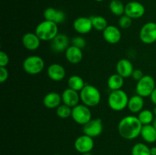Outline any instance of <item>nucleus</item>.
Wrapping results in <instances>:
<instances>
[{"label":"nucleus","mask_w":156,"mask_h":155,"mask_svg":"<svg viewBox=\"0 0 156 155\" xmlns=\"http://www.w3.org/2000/svg\"><path fill=\"white\" fill-rule=\"evenodd\" d=\"M143 106H144V100L143 97L136 94L129 97L127 107L131 112L139 113L143 109Z\"/></svg>","instance_id":"22"},{"label":"nucleus","mask_w":156,"mask_h":155,"mask_svg":"<svg viewBox=\"0 0 156 155\" xmlns=\"http://www.w3.org/2000/svg\"><path fill=\"white\" fill-rule=\"evenodd\" d=\"M103 37L108 43H118L122 37L121 31L116 26L108 25L103 31Z\"/></svg>","instance_id":"12"},{"label":"nucleus","mask_w":156,"mask_h":155,"mask_svg":"<svg viewBox=\"0 0 156 155\" xmlns=\"http://www.w3.org/2000/svg\"><path fill=\"white\" fill-rule=\"evenodd\" d=\"M90 18L92 23L93 28L98 31H104L108 26V21L104 17L96 15V16H91Z\"/></svg>","instance_id":"26"},{"label":"nucleus","mask_w":156,"mask_h":155,"mask_svg":"<svg viewBox=\"0 0 156 155\" xmlns=\"http://www.w3.org/2000/svg\"><path fill=\"white\" fill-rule=\"evenodd\" d=\"M71 117L77 124L84 126L91 119V111L83 103L78 104L73 108Z\"/></svg>","instance_id":"7"},{"label":"nucleus","mask_w":156,"mask_h":155,"mask_svg":"<svg viewBox=\"0 0 156 155\" xmlns=\"http://www.w3.org/2000/svg\"><path fill=\"white\" fill-rule=\"evenodd\" d=\"M82 155H91V153H90V152H88V153H82Z\"/></svg>","instance_id":"40"},{"label":"nucleus","mask_w":156,"mask_h":155,"mask_svg":"<svg viewBox=\"0 0 156 155\" xmlns=\"http://www.w3.org/2000/svg\"><path fill=\"white\" fill-rule=\"evenodd\" d=\"M155 89V79L151 75H144L140 81H137L136 91L138 95L144 97H150L152 93Z\"/></svg>","instance_id":"6"},{"label":"nucleus","mask_w":156,"mask_h":155,"mask_svg":"<svg viewBox=\"0 0 156 155\" xmlns=\"http://www.w3.org/2000/svg\"><path fill=\"white\" fill-rule=\"evenodd\" d=\"M152 112H153L154 115H156V106H155V107H154V109H153V111H152Z\"/></svg>","instance_id":"39"},{"label":"nucleus","mask_w":156,"mask_h":155,"mask_svg":"<svg viewBox=\"0 0 156 155\" xmlns=\"http://www.w3.org/2000/svg\"><path fill=\"white\" fill-rule=\"evenodd\" d=\"M80 100L83 104L88 107H94L100 103L101 95L96 87L91 84H86L79 92Z\"/></svg>","instance_id":"3"},{"label":"nucleus","mask_w":156,"mask_h":155,"mask_svg":"<svg viewBox=\"0 0 156 155\" xmlns=\"http://www.w3.org/2000/svg\"><path fill=\"white\" fill-rule=\"evenodd\" d=\"M129 99L127 94L122 89L111 91L108 96V106L112 110L120 112L127 107Z\"/></svg>","instance_id":"4"},{"label":"nucleus","mask_w":156,"mask_h":155,"mask_svg":"<svg viewBox=\"0 0 156 155\" xmlns=\"http://www.w3.org/2000/svg\"><path fill=\"white\" fill-rule=\"evenodd\" d=\"M69 44V40L66 34L58 33L56 37L51 40V49L53 52L61 53L66 51L68 49Z\"/></svg>","instance_id":"16"},{"label":"nucleus","mask_w":156,"mask_h":155,"mask_svg":"<svg viewBox=\"0 0 156 155\" xmlns=\"http://www.w3.org/2000/svg\"><path fill=\"white\" fill-rule=\"evenodd\" d=\"M116 70H117V74L122 76L123 78H126L132 76L134 68L130 61L126 59H122L117 62Z\"/></svg>","instance_id":"18"},{"label":"nucleus","mask_w":156,"mask_h":155,"mask_svg":"<svg viewBox=\"0 0 156 155\" xmlns=\"http://www.w3.org/2000/svg\"><path fill=\"white\" fill-rule=\"evenodd\" d=\"M44 19L47 21H53L59 24L63 22L66 19V15L62 11L57 10L54 8H47L44 12Z\"/></svg>","instance_id":"20"},{"label":"nucleus","mask_w":156,"mask_h":155,"mask_svg":"<svg viewBox=\"0 0 156 155\" xmlns=\"http://www.w3.org/2000/svg\"><path fill=\"white\" fill-rule=\"evenodd\" d=\"M140 38L145 44H152L156 42V23L145 24L140 31Z\"/></svg>","instance_id":"8"},{"label":"nucleus","mask_w":156,"mask_h":155,"mask_svg":"<svg viewBox=\"0 0 156 155\" xmlns=\"http://www.w3.org/2000/svg\"><path fill=\"white\" fill-rule=\"evenodd\" d=\"M95 1H97V2H102V1H104V0H95Z\"/></svg>","instance_id":"41"},{"label":"nucleus","mask_w":156,"mask_h":155,"mask_svg":"<svg viewBox=\"0 0 156 155\" xmlns=\"http://www.w3.org/2000/svg\"><path fill=\"white\" fill-rule=\"evenodd\" d=\"M132 155H151L150 148L143 143H137L133 147Z\"/></svg>","instance_id":"29"},{"label":"nucleus","mask_w":156,"mask_h":155,"mask_svg":"<svg viewBox=\"0 0 156 155\" xmlns=\"http://www.w3.org/2000/svg\"><path fill=\"white\" fill-rule=\"evenodd\" d=\"M151 155H156V147H152L150 148Z\"/></svg>","instance_id":"37"},{"label":"nucleus","mask_w":156,"mask_h":155,"mask_svg":"<svg viewBox=\"0 0 156 155\" xmlns=\"http://www.w3.org/2000/svg\"><path fill=\"white\" fill-rule=\"evenodd\" d=\"M61 96H62V103L67 105L71 108L77 106L79 104V100H81L79 92L69 88L64 90Z\"/></svg>","instance_id":"13"},{"label":"nucleus","mask_w":156,"mask_h":155,"mask_svg":"<svg viewBox=\"0 0 156 155\" xmlns=\"http://www.w3.org/2000/svg\"><path fill=\"white\" fill-rule=\"evenodd\" d=\"M58 24L53 21L44 20L37 24L35 32L38 37L43 41H51L58 34Z\"/></svg>","instance_id":"2"},{"label":"nucleus","mask_w":156,"mask_h":155,"mask_svg":"<svg viewBox=\"0 0 156 155\" xmlns=\"http://www.w3.org/2000/svg\"><path fill=\"white\" fill-rule=\"evenodd\" d=\"M47 75L53 81H60L66 77V70L62 65L53 63L47 68Z\"/></svg>","instance_id":"17"},{"label":"nucleus","mask_w":156,"mask_h":155,"mask_svg":"<svg viewBox=\"0 0 156 155\" xmlns=\"http://www.w3.org/2000/svg\"><path fill=\"white\" fill-rule=\"evenodd\" d=\"M72 110L73 108L62 103L56 108V115L61 119H67L72 115Z\"/></svg>","instance_id":"30"},{"label":"nucleus","mask_w":156,"mask_h":155,"mask_svg":"<svg viewBox=\"0 0 156 155\" xmlns=\"http://www.w3.org/2000/svg\"><path fill=\"white\" fill-rule=\"evenodd\" d=\"M140 135L147 143H154L156 141V129L152 124L143 126Z\"/></svg>","instance_id":"23"},{"label":"nucleus","mask_w":156,"mask_h":155,"mask_svg":"<svg viewBox=\"0 0 156 155\" xmlns=\"http://www.w3.org/2000/svg\"><path fill=\"white\" fill-rule=\"evenodd\" d=\"M132 18H130L129 17H128L127 15H123L122 16H120V19H119L118 24L119 26L121 29H127L132 24Z\"/></svg>","instance_id":"31"},{"label":"nucleus","mask_w":156,"mask_h":155,"mask_svg":"<svg viewBox=\"0 0 156 155\" xmlns=\"http://www.w3.org/2000/svg\"><path fill=\"white\" fill-rule=\"evenodd\" d=\"M94 145L93 138L86 135H82L78 137L74 143L76 150L81 153H88L93 149Z\"/></svg>","instance_id":"10"},{"label":"nucleus","mask_w":156,"mask_h":155,"mask_svg":"<svg viewBox=\"0 0 156 155\" xmlns=\"http://www.w3.org/2000/svg\"><path fill=\"white\" fill-rule=\"evenodd\" d=\"M124 84V78L119 74H111L108 79V86L111 91L120 90Z\"/></svg>","instance_id":"24"},{"label":"nucleus","mask_w":156,"mask_h":155,"mask_svg":"<svg viewBox=\"0 0 156 155\" xmlns=\"http://www.w3.org/2000/svg\"><path fill=\"white\" fill-rule=\"evenodd\" d=\"M9 78V71L6 67H0V82L4 83Z\"/></svg>","instance_id":"34"},{"label":"nucleus","mask_w":156,"mask_h":155,"mask_svg":"<svg viewBox=\"0 0 156 155\" xmlns=\"http://www.w3.org/2000/svg\"><path fill=\"white\" fill-rule=\"evenodd\" d=\"M143 124L137 116L127 115L119 122L118 132L120 136L126 140H133L141 134Z\"/></svg>","instance_id":"1"},{"label":"nucleus","mask_w":156,"mask_h":155,"mask_svg":"<svg viewBox=\"0 0 156 155\" xmlns=\"http://www.w3.org/2000/svg\"><path fill=\"white\" fill-rule=\"evenodd\" d=\"M154 113L152 111L149 110V109H143L140 111L138 114V119L143 126L145 125H150L152 124V122L154 121L155 118H154Z\"/></svg>","instance_id":"27"},{"label":"nucleus","mask_w":156,"mask_h":155,"mask_svg":"<svg viewBox=\"0 0 156 155\" xmlns=\"http://www.w3.org/2000/svg\"><path fill=\"white\" fill-rule=\"evenodd\" d=\"M9 62V56L4 51L0 52V67H6Z\"/></svg>","instance_id":"33"},{"label":"nucleus","mask_w":156,"mask_h":155,"mask_svg":"<svg viewBox=\"0 0 156 155\" xmlns=\"http://www.w3.org/2000/svg\"><path fill=\"white\" fill-rule=\"evenodd\" d=\"M109 9L116 16H122L125 13V6L120 0H113L109 5Z\"/></svg>","instance_id":"28"},{"label":"nucleus","mask_w":156,"mask_h":155,"mask_svg":"<svg viewBox=\"0 0 156 155\" xmlns=\"http://www.w3.org/2000/svg\"><path fill=\"white\" fill-rule=\"evenodd\" d=\"M75 30L79 34H86L93 29L91 18L86 17H79L73 22Z\"/></svg>","instance_id":"14"},{"label":"nucleus","mask_w":156,"mask_h":155,"mask_svg":"<svg viewBox=\"0 0 156 155\" xmlns=\"http://www.w3.org/2000/svg\"><path fill=\"white\" fill-rule=\"evenodd\" d=\"M41 39L38 37L35 33H26L23 35L21 42L25 49L30 51H34L40 47L41 45Z\"/></svg>","instance_id":"15"},{"label":"nucleus","mask_w":156,"mask_h":155,"mask_svg":"<svg viewBox=\"0 0 156 155\" xmlns=\"http://www.w3.org/2000/svg\"><path fill=\"white\" fill-rule=\"evenodd\" d=\"M152 126H154V128L156 129V118H155V119H154V121L152 122Z\"/></svg>","instance_id":"38"},{"label":"nucleus","mask_w":156,"mask_h":155,"mask_svg":"<svg viewBox=\"0 0 156 155\" xmlns=\"http://www.w3.org/2000/svg\"><path fill=\"white\" fill-rule=\"evenodd\" d=\"M71 43L73 46L78 47V48L81 49V50L85 48V46H86V40H85V38L81 36H75L74 38L72 39Z\"/></svg>","instance_id":"32"},{"label":"nucleus","mask_w":156,"mask_h":155,"mask_svg":"<svg viewBox=\"0 0 156 155\" xmlns=\"http://www.w3.org/2000/svg\"><path fill=\"white\" fill-rule=\"evenodd\" d=\"M144 75L145 74H143V72L140 69H134L131 77H132L135 81H140Z\"/></svg>","instance_id":"35"},{"label":"nucleus","mask_w":156,"mask_h":155,"mask_svg":"<svg viewBox=\"0 0 156 155\" xmlns=\"http://www.w3.org/2000/svg\"><path fill=\"white\" fill-rule=\"evenodd\" d=\"M68 85L69 88H71V89L75 90L78 92H80L86 84H85V81L82 77L77 75V74H74V75H72L69 78Z\"/></svg>","instance_id":"25"},{"label":"nucleus","mask_w":156,"mask_h":155,"mask_svg":"<svg viewBox=\"0 0 156 155\" xmlns=\"http://www.w3.org/2000/svg\"><path fill=\"white\" fill-rule=\"evenodd\" d=\"M54 155H60V154H54Z\"/></svg>","instance_id":"42"},{"label":"nucleus","mask_w":156,"mask_h":155,"mask_svg":"<svg viewBox=\"0 0 156 155\" xmlns=\"http://www.w3.org/2000/svg\"><path fill=\"white\" fill-rule=\"evenodd\" d=\"M104 129L103 122L101 119H91L88 122L84 125L82 131L85 135H88L91 138L99 136L102 133Z\"/></svg>","instance_id":"9"},{"label":"nucleus","mask_w":156,"mask_h":155,"mask_svg":"<svg viewBox=\"0 0 156 155\" xmlns=\"http://www.w3.org/2000/svg\"><path fill=\"white\" fill-rule=\"evenodd\" d=\"M65 56L66 60L69 63L73 64V65L79 64L82 62L83 59L82 50L73 45L69 46L65 51Z\"/></svg>","instance_id":"19"},{"label":"nucleus","mask_w":156,"mask_h":155,"mask_svg":"<svg viewBox=\"0 0 156 155\" xmlns=\"http://www.w3.org/2000/svg\"><path fill=\"white\" fill-rule=\"evenodd\" d=\"M150 98H151V100H152V103H153L156 106V88H155V89L153 91V92L152 93V94L150 95Z\"/></svg>","instance_id":"36"},{"label":"nucleus","mask_w":156,"mask_h":155,"mask_svg":"<svg viewBox=\"0 0 156 155\" xmlns=\"http://www.w3.org/2000/svg\"><path fill=\"white\" fill-rule=\"evenodd\" d=\"M145 12H146V9H145L144 5L139 2H129L125 5L124 15H127L132 19L142 18L144 15Z\"/></svg>","instance_id":"11"},{"label":"nucleus","mask_w":156,"mask_h":155,"mask_svg":"<svg viewBox=\"0 0 156 155\" xmlns=\"http://www.w3.org/2000/svg\"><path fill=\"white\" fill-rule=\"evenodd\" d=\"M44 61L41 56H30L23 62V69L27 74L35 75L44 70Z\"/></svg>","instance_id":"5"},{"label":"nucleus","mask_w":156,"mask_h":155,"mask_svg":"<svg viewBox=\"0 0 156 155\" xmlns=\"http://www.w3.org/2000/svg\"><path fill=\"white\" fill-rule=\"evenodd\" d=\"M62 101V96L56 92H50L44 96L43 103L48 109H56Z\"/></svg>","instance_id":"21"}]
</instances>
